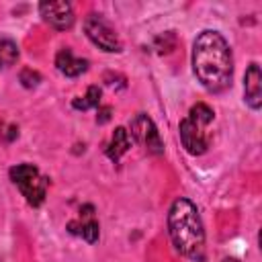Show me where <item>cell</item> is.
<instances>
[{
	"label": "cell",
	"mask_w": 262,
	"mask_h": 262,
	"mask_svg": "<svg viewBox=\"0 0 262 262\" xmlns=\"http://www.w3.org/2000/svg\"><path fill=\"white\" fill-rule=\"evenodd\" d=\"M16 135H18V127H16V125H8V127H6V125L0 121V139L12 141Z\"/></svg>",
	"instance_id": "16"
},
{
	"label": "cell",
	"mask_w": 262,
	"mask_h": 262,
	"mask_svg": "<svg viewBox=\"0 0 262 262\" xmlns=\"http://www.w3.org/2000/svg\"><path fill=\"white\" fill-rule=\"evenodd\" d=\"M84 31H86V37H88L96 47H100L102 51L119 53V51L123 49V43H121L119 35L113 31V27H111L100 14H90V16L84 20Z\"/></svg>",
	"instance_id": "4"
},
{
	"label": "cell",
	"mask_w": 262,
	"mask_h": 262,
	"mask_svg": "<svg viewBox=\"0 0 262 262\" xmlns=\"http://www.w3.org/2000/svg\"><path fill=\"white\" fill-rule=\"evenodd\" d=\"M244 100L254 111L262 106V72L256 61L248 66L244 76Z\"/></svg>",
	"instance_id": "8"
},
{
	"label": "cell",
	"mask_w": 262,
	"mask_h": 262,
	"mask_svg": "<svg viewBox=\"0 0 262 262\" xmlns=\"http://www.w3.org/2000/svg\"><path fill=\"white\" fill-rule=\"evenodd\" d=\"M8 174H10V180L18 186V190L23 192V196L27 199V203L31 207H39L45 201L49 178L43 176L33 164H16L10 168Z\"/></svg>",
	"instance_id": "3"
},
{
	"label": "cell",
	"mask_w": 262,
	"mask_h": 262,
	"mask_svg": "<svg viewBox=\"0 0 262 262\" xmlns=\"http://www.w3.org/2000/svg\"><path fill=\"white\" fill-rule=\"evenodd\" d=\"M188 117H190V119H194V121H196V123H201V125H209V123L213 121L215 113H213V108H211L209 104H205V102H196V104L190 108Z\"/></svg>",
	"instance_id": "14"
},
{
	"label": "cell",
	"mask_w": 262,
	"mask_h": 262,
	"mask_svg": "<svg viewBox=\"0 0 262 262\" xmlns=\"http://www.w3.org/2000/svg\"><path fill=\"white\" fill-rule=\"evenodd\" d=\"M72 106H74L76 111L98 108V106H100V88H98V86H90V88L86 90V94H84V96H78V98H74Z\"/></svg>",
	"instance_id": "12"
},
{
	"label": "cell",
	"mask_w": 262,
	"mask_h": 262,
	"mask_svg": "<svg viewBox=\"0 0 262 262\" xmlns=\"http://www.w3.org/2000/svg\"><path fill=\"white\" fill-rule=\"evenodd\" d=\"M131 147V137H129V131L125 127H117L113 137H111V143L106 145V156L113 160V162H119L121 156Z\"/></svg>",
	"instance_id": "11"
},
{
	"label": "cell",
	"mask_w": 262,
	"mask_h": 262,
	"mask_svg": "<svg viewBox=\"0 0 262 262\" xmlns=\"http://www.w3.org/2000/svg\"><path fill=\"white\" fill-rule=\"evenodd\" d=\"M192 70L196 80L209 92H221L231 86L233 57L225 37L217 31H201L192 43Z\"/></svg>",
	"instance_id": "1"
},
{
	"label": "cell",
	"mask_w": 262,
	"mask_h": 262,
	"mask_svg": "<svg viewBox=\"0 0 262 262\" xmlns=\"http://www.w3.org/2000/svg\"><path fill=\"white\" fill-rule=\"evenodd\" d=\"M39 12H41L43 20L49 23L51 27H55L57 31L72 29V25H74V10H72L70 2H41Z\"/></svg>",
	"instance_id": "7"
},
{
	"label": "cell",
	"mask_w": 262,
	"mask_h": 262,
	"mask_svg": "<svg viewBox=\"0 0 262 262\" xmlns=\"http://www.w3.org/2000/svg\"><path fill=\"white\" fill-rule=\"evenodd\" d=\"M18 59V47L10 39H0V70L14 66Z\"/></svg>",
	"instance_id": "13"
},
{
	"label": "cell",
	"mask_w": 262,
	"mask_h": 262,
	"mask_svg": "<svg viewBox=\"0 0 262 262\" xmlns=\"http://www.w3.org/2000/svg\"><path fill=\"white\" fill-rule=\"evenodd\" d=\"M55 66H57V70H59L63 76L76 78V76H80V74H84V72L88 70V59L76 57V55L72 53V49L63 47V49H59L57 55H55Z\"/></svg>",
	"instance_id": "10"
},
{
	"label": "cell",
	"mask_w": 262,
	"mask_h": 262,
	"mask_svg": "<svg viewBox=\"0 0 262 262\" xmlns=\"http://www.w3.org/2000/svg\"><path fill=\"white\" fill-rule=\"evenodd\" d=\"M203 127H205V125L196 123V121L190 119V117L182 119L180 125H178L180 141H182L184 149H186L190 156H201V154H205L207 147H209V139H207Z\"/></svg>",
	"instance_id": "6"
},
{
	"label": "cell",
	"mask_w": 262,
	"mask_h": 262,
	"mask_svg": "<svg viewBox=\"0 0 262 262\" xmlns=\"http://www.w3.org/2000/svg\"><path fill=\"white\" fill-rule=\"evenodd\" d=\"M68 231L82 235L88 244H94L98 239V221L94 219V207L92 205H84L80 209V221H70L68 223Z\"/></svg>",
	"instance_id": "9"
},
{
	"label": "cell",
	"mask_w": 262,
	"mask_h": 262,
	"mask_svg": "<svg viewBox=\"0 0 262 262\" xmlns=\"http://www.w3.org/2000/svg\"><path fill=\"white\" fill-rule=\"evenodd\" d=\"M168 233L174 248L182 256L194 262L205 260V229L192 201L180 196L172 203L168 211Z\"/></svg>",
	"instance_id": "2"
},
{
	"label": "cell",
	"mask_w": 262,
	"mask_h": 262,
	"mask_svg": "<svg viewBox=\"0 0 262 262\" xmlns=\"http://www.w3.org/2000/svg\"><path fill=\"white\" fill-rule=\"evenodd\" d=\"M129 127H131L133 139H135L145 151H149V154H154V156L164 154V143H162V139H160V133H158L154 121H151L147 115H143V113L135 115V117L131 119V125H129Z\"/></svg>",
	"instance_id": "5"
},
{
	"label": "cell",
	"mask_w": 262,
	"mask_h": 262,
	"mask_svg": "<svg viewBox=\"0 0 262 262\" xmlns=\"http://www.w3.org/2000/svg\"><path fill=\"white\" fill-rule=\"evenodd\" d=\"M223 262H239L237 258H223Z\"/></svg>",
	"instance_id": "18"
},
{
	"label": "cell",
	"mask_w": 262,
	"mask_h": 262,
	"mask_svg": "<svg viewBox=\"0 0 262 262\" xmlns=\"http://www.w3.org/2000/svg\"><path fill=\"white\" fill-rule=\"evenodd\" d=\"M18 80H20V84H23L25 88H35V86L41 82V74L35 72V70H31V68H25V70H20Z\"/></svg>",
	"instance_id": "15"
},
{
	"label": "cell",
	"mask_w": 262,
	"mask_h": 262,
	"mask_svg": "<svg viewBox=\"0 0 262 262\" xmlns=\"http://www.w3.org/2000/svg\"><path fill=\"white\" fill-rule=\"evenodd\" d=\"M111 113H113V108L111 106H102V108H98V115H96V123H106L108 119H111Z\"/></svg>",
	"instance_id": "17"
}]
</instances>
